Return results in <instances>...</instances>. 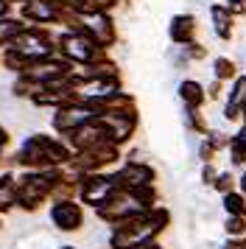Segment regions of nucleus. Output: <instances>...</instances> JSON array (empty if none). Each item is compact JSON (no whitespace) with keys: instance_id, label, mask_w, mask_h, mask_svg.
Masks as SVG:
<instances>
[{"instance_id":"nucleus-2","label":"nucleus","mask_w":246,"mask_h":249,"mask_svg":"<svg viewBox=\"0 0 246 249\" xmlns=\"http://www.w3.org/2000/svg\"><path fill=\"white\" fill-rule=\"evenodd\" d=\"M115 188H121L118 177H84L81 182V199L92 207H101L112 199Z\"/></svg>"},{"instance_id":"nucleus-5","label":"nucleus","mask_w":246,"mask_h":249,"mask_svg":"<svg viewBox=\"0 0 246 249\" xmlns=\"http://www.w3.org/2000/svg\"><path fill=\"white\" fill-rule=\"evenodd\" d=\"M6 143H9V135H6V132H3V129H0V148L6 146Z\"/></svg>"},{"instance_id":"nucleus-3","label":"nucleus","mask_w":246,"mask_h":249,"mask_svg":"<svg viewBox=\"0 0 246 249\" xmlns=\"http://www.w3.org/2000/svg\"><path fill=\"white\" fill-rule=\"evenodd\" d=\"M51 218H53V224L59 227V230H78L81 227V218H84V213H81V207H78L76 202H70V199H62V202L53 204V210H51Z\"/></svg>"},{"instance_id":"nucleus-6","label":"nucleus","mask_w":246,"mask_h":249,"mask_svg":"<svg viewBox=\"0 0 246 249\" xmlns=\"http://www.w3.org/2000/svg\"><path fill=\"white\" fill-rule=\"evenodd\" d=\"M65 249H70V247H65Z\"/></svg>"},{"instance_id":"nucleus-4","label":"nucleus","mask_w":246,"mask_h":249,"mask_svg":"<svg viewBox=\"0 0 246 249\" xmlns=\"http://www.w3.org/2000/svg\"><path fill=\"white\" fill-rule=\"evenodd\" d=\"M22 25L14 23V20H0V42L3 39H11V36H20Z\"/></svg>"},{"instance_id":"nucleus-1","label":"nucleus","mask_w":246,"mask_h":249,"mask_svg":"<svg viewBox=\"0 0 246 249\" xmlns=\"http://www.w3.org/2000/svg\"><path fill=\"white\" fill-rule=\"evenodd\" d=\"M67 160H70V151L48 135L28 137L25 146H22V151L17 154V162L28 165V168H53V165L67 162Z\"/></svg>"}]
</instances>
